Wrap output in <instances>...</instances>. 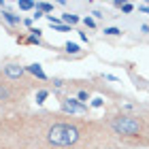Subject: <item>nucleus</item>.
Here are the masks:
<instances>
[{"instance_id": "f8f14e48", "label": "nucleus", "mask_w": 149, "mask_h": 149, "mask_svg": "<svg viewBox=\"0 0 149 149\" xmlns=\"http://www.w3.org/2000/svg\"><path fill=\"white\" fill-rule=\"evenodd\" d=\"M104 34H109V36H117V34H121V30H119V28H107V30H104Z\"/></svg>"}, {"instance_id": "f03ea898", "label": "nucleus", "mask_w": 149, "mask_h": 149, "mask_svg": "<svg viewBox=\"0 0 149 149\" xmlns=\"http://www.w3.org/2000/svg\"><path fill=\"white\" fill-rule=\"evenodd\" d=\"M111 130L119 136H139L141 130H143V124H141L139 117L134 115H117L109 121Z\"/></svg>"}, {"instance_id": "9b49d317", "label": "nucleus", "mask_w": 149, "mask_h": 149, "mask_svg": "<svg viewBox=\"0 0 149 149\" xmlns=\"http://www.w3.org/2000/svg\"><path fill=\"white\" fill-rule=\"evenodd\" d=\"M66 51L68 53H79V45L77 43H66Z\"/></svg>"}, {"instance_id": "f257e3e1", "label": "nucleus", "mask_w": 149, "mask_h": 149, "mask_svg": "<svg viewBox=\"0 0 149 149\" xmlns=\"http://www.w3.org/2000/svg\"><path fill=\"white\" fill-rule=\"evenodd\" d=\"M28 83L11 81L4 72H0V107H15V104H19L26 98V94L30 92Z\"/></svg>"}, {"instance_id": "0eeeda50", "label": "nucleus", "mask_w": 149, "mask_h": 149, "mask_svg": "<svg viewBox=\"0 0 149 149\" xmlns=\"http://www.w3.org/2000/svg\"><path fill=\"white\" fill-rule=\"evenodd\" d=\"M2 17H4L9 24H13V26L19 24V17H15V15H13V13H9V11H2Z\"/></svg>"}, {"instance_id": "ddd939ff", "label": "nucleus", "mask_w": 149, "mask_h": 149, "mask_svg": "<svg viewBox=\"0 0 149 149\" xmlns=\"http://www.w3.org/2000/svg\"><path fill=\"white\" fill-rule=\"evenodd\" d=\"M132 9H134L132 2H124V4H121V11H124V13H132Z\"/></svg>"}, {"instance_id": "1a4fd4ad", "label": "nucleus", "mask_w": 149, "mask_h": 149, "mask_svg": "<svg viewBox=\"0 0 149 149\" xmlns=\"http://www.w3.org/2000/svg\"><path fill=\"white\" fill-rule=\"evenodd\" d=\"M62 19H64L66 24H77V22H79V17H77V15H70V13H66Z\"/></svg>"}, {"instance_id": "6e6552de", "label": "nucleus", "mask_w": 149, "mask_h": 149, "mask_svg": "<svg viewBox=\"0 0 149 149\" xmlns=\"http://www.w3.org/2000/svg\"><path fill=\"white\" fill-rule=\"evenodd\" d=\"M36 2H30V0H22L19 2V9H24V11H28V9H34Z\"/></svg>"}, {"instance_id": "2eb2a0df", "label": "nucleus", "mask_w": 149, "mask_h": 149, "mask_svg": "<svg viewBox=\"0 0 149 149\" xmlns=\"http://www.w3.org/2000/svg\"><path fill=\"white\" fill-rule=\"evenodd\" d=\"M83 24H85V26H90V28H94V26H96V22H94L92 17H85V19H83Z\"/></svg>"}, {"instance_id": "9d476101", "label": "nucleus", "mask_w": 149, "mask_h": 149, "mask_svg": "<svg viewBox=\"0 0 149 149\" xmlns=\"http://www.w3.org/2000/svg\"><path fill=\"white\" fill-rule=\"evenodd\" d=\"M49 96V92H45V90H38L36 92V102H45V98Z\"/></svg>"}, {"instance_id": "7ed1b4c3", "label": "nucleus", "mask_w": 149, "mask_h": 149, "mask_svg": "<svg viewBox=\"0 0 149 149\" xmlns=\"http://www.w3.org/2000/svg\"><path fill=\"white\" fill-rule=\"evenodd\" d=\"M2 72L9 77L11 81H17V83H28V79H26V68L19 64H6Z\"/></svg>"}, {"instance_id": "39448f33", "label": "nucleus", "mask_w": 149, "mask_h": 149, "mask_svg": "<svg viewBox=\"0 0 149 149\" xmlns=\"http://www.w3.org/2000/svg\"><path fill=\"white\" fill-rule=\"evenodd\" d=\"M26 70H28L30 74H34V77H38V79H43V81L47 79V74L43 72V68H40V64H30V66H28Z\"/></svg>"}, {"instance_id": "20e7f679", "label": "nucleus", "mask_w": 149, "mask_h": 149, "mask_svg": "<svg viewBox=\"0 0 149 149\" xmlns=\"http://www.w3.org/2000/svg\"><path fill=\"white\" fill-rule=\"evenodd\" d=\"M87 111V107L83 102H77L74 98H64L62 100V113L64 115H79V113H85Z\"/></svg>"}, {"instance_id": "423d86ee", "label": "nucleus", "mask_w": 149, "mask_h": 149, "mask_svg": "<svg viewBox=\"0 0 149 149\" xmlns=\"http://www.w3.org/2000/svg\"><path fill=\"white\" fill-rule=\"evenodd\" d=\"M36 11L49 13V11H53V4H49V2H36Z\"/></svg>"}, {"instance_id": "dca6fc26", "label": "nucleus", "mask_w": 149, "mask_h": 149, "mask_svg": "<svg viewBox=\"0 0 149 149\" xmlns=\"http://www.w3.org/2000/svg\"><path fill=\"white\" fill-rule=\"evenodd\" d=\"M92 107H102V100H100V98H94V102H92Z\"/></svg>"}, {"instance_id": "4468645a", "label": "nucleus", "mask_w": 149, "mask_h": 149, "mask_svg": "<svg viewBox=\"0 0 149 149\" xmlns=\"http://www.w3.org/2000/svg\"><path fill=\"white\" fill-rule=\"evenodd\" d=\"M87 98H90V94L81 90V92H79V100H81V102H87Z\"/></svg>"}]
</instances>
